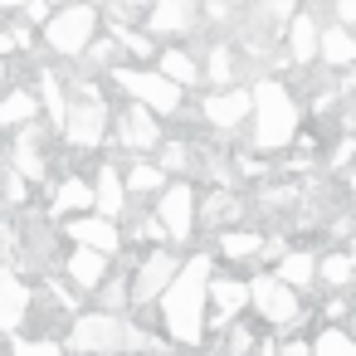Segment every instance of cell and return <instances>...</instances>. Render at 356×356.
I'll use <instances>...</instances> for the list:
<instances>
[{"mask_svg":"<svg viewBox=\"0 0 356 356\" xmlns=\"http://www.w3.org/2000/svg\"><path fill=\"white\" fill-rule=\"evenodd\" d=\"M93 30H98V15H93L88 6H69V10H59V15L49 20L44 40H49V49H59V54H83V49L93 44Z\"/></svg>","mask_w":356,"mask_h":356,"instance_id":"277c9868","label":"cell"},{"mask_svg":"<svg viewBox=\"0 0 356 356\" xmlns=\"http://www.w3.org/2000/svg\"><path fill=\"white\" fill-rule=\"evenodd\" d=\"M127 186L132 191H161V166H132Z\"/></svg>","mask_w":356,"mask_h":356,"instance_id":"f1b7e54d","label":"cell"},{"mask_svg":"<svg viewBox=\"0 0 356 356\" xmlns=\"http://www.w3.org/2000/svg\"><path fill=\"white\" fill-rule=\"evenodd\" d=\"M191 220H195V191L191 186H171L156 200V225L171 239H191Z\"/></svg>","mask_w":356,"mask_h":356,"instance_id":"ba28073f","label":"cell"},{"mask_svg":"<svg viewBox=\"0 0 356 356\" xmlns=\"http://www.w3.org/2000/svg\"><path fill=\"white\" fill-rule=\"evenodd\" d=\"M351 93H356V79H351Z\"/></svg>","mask_w":356,"mask_h":356,"instance_id":"7bdbcfd3","label":"cell"},{"mask_svg":"<svg viewBox=\"0 0 356 356\" xmlns=\"http://www.w3.org/2000/svg\"><path fill=\"white\" fill-rule=\"evenodd\" d=\"M103 132H108V108L98 103V88H88V83L79 79V108L69 113L64 137H69L74 147H98Z\"/></svg>","mask_w":356,"mask_h":356,"instance_id":"8992f818","label":"cell"},{"mask_svg":"<svg viewBox=\"0 0 356 356\" xmlns=\"http://www.w3.org/2000/svg\"><path fill=\"white\" fill-rule=\"evenodd\" d=\"M69 234L79 239V249H93V254H113L122 244L118 229H113V220H74Z\"/></svg>","mask_w":356,"mask_h":356,"instance_id":"4fadbf2b","label":"cell"},{"mask_svg":"<svg viewBox=\"0 0 356 356\" xmlns=\"http://www.w3.org/2000/svg\"><path fill=\"white\" fill-rule=\"evenodd\" d=\"M113 79H118V83L137 98V108H147V113L171 118V113L181 108V88H176L171 79H161V74H147V69H118Z\"/></svg>","mask_w":356,"mask_h":356,"instance_id":"3957f363","label":"cell"},{"mask_svg":"<svg viewBox=\"0 0 356 356\" xmlns=\"http://www.w3.org/2000/svg\"><path fill=\"white\" fill-rule=\"evenodd\" d=\"M103 273H108V254H93V249H74V259H69V278L79 283V288H103Z\"/></svg>","mask_w":356,"mask_h":356,"instance_id":"5bb4252c","label":"cell"},{"mask_svg":"<svg viewBox=\"0 0 356 356\" xmlns=\"http://www.w3.org/2000/svg\"><path fill=\"white\" fill-rule=\"evenodd\" d=\"M15 171H20V176H44L40 132H20V142H15Z\"/></svg>","mask_w":356,"mask_h":356,"instance_id":"7402d4cb","label":"cell"},{"mask_svg":"<svg viewBox=\"0 0 356 356\" xmlns=\"http://www.w3.org/2000/svg\"><path fill=\"white\" fill-rule=\"evenodd\" d=\"M161 166H166V171H186V166H191V147L171 142V147L161 152Z\"/></svg>","mask_w":356,"mask_h":356,"instance_id":"4dcf8cb0","label":"cell"},{"mask_svg":"<svg viewBox=\"0 0 356 356\" xmlns=\"http://www.w3.org/2000/svg\"><path fill=\"white\" fill-rule=\"evenodd\" d=\"M103 302L118 307V302H122V283H108V288H103Z\"/></svg>","mask_w":356,"mask_h":356,"instance_id":"8d00e7d4","label":"cell"},{"mask_svg":"<svg viewBox=\"0 0 356 356\" xmlns=\"http://www.w3.org/2000/svg\"><path fill=\"white\" fill-rule=\"evenodd\" d=\"M351 191H356V166H351Z\"/></svg>","mask_w":356,"mask_h":356,"instance_id":"60d3db41","label":"cell"},{"mask_svg":"<svg viewBox=\"0 0 356 356\" xmlns=\"http://www.w3.org/2000/svg\"><path fill=\"white\" fill-rule=\"evenodd\" d=\"M161 69V79H171L176 88H191V83H200V69H195V59L191 54H181V49H161V59H156Z\"/></svg>","mask_w":356,"mask_h":356,"instance_id":"ac0fdd59","label":"cell"},{"mask_svg":"<svg viewBox=\"0 0 356 356\" xmlns=\"http://www.w3.org/2000/svg\"><path fill=\"white\" fill-rule=\"evenodd\" d=\"M40 93H44V108H49V122L64 127L69 122V103H64V88H59V74H40Z\"/></svg>","mask_w":356,"mask_h":356,"instance_id":"603a6c76","label":"cell"},{"mask_svg":"<svg viewBox=\"0 0 356 356\" xmlns=\"http://www.w3.org/2000/svg\"><path fill=\"white\" fill-rule=\"evenodd\" d=\"M229 74H234V59H229V49L220 44V49L210 54V83H225Z\"/></svg>","mask_w":356,"mask_h":356,"instance_id":"f546056e","label":"cell"},{"mask_svg":"<svg viewBox=\"0 0 356 356\" xmlns=\"http://www.w3.org/2000/svg\"><path fill=\"white\" fill-rule=\"evenodd\" d=\"M6 200H10V205H20V200H25V176H20V171H10V176H6Z\"/></svg>","mask_w":356,"mask_h":356,"instance_id":"d6a6232c","label":"cell"},{"mask_svg":"<svg viewBox=\"0 0 356 356\" xmlns=\"http://www.w3.org/2000/svg\"><path fill=\"white\" fill-rule=\"evenodd\" d=\"M210 298H215V317H220V322H229V317L249 302V288H244V283H234V278H215V283H210Z\"/></svg>","mask_w":356,"mask_h":356,"instance_id":"d6986e66","label":"cell"},{"mask_svg":"<svg viewBox=\"0 0 356 356\" xmlns=\"http://www.w3.org/2000/svg\"><path fill=\"white\" fill-rule=\"evenodd\" d=\"M30 312V288L15 273H0V332H15Z\"/></svg>","mask_w":356,"mask_h":356,"instance_id":"7c38bea8","label":"cell"},{"mask_svg":"<svg viewBox=\"0 0 356 356\" xmlns=\"http://www.w3.org/2000/svg\"><path fill=\"white\" fill-rule=\"evenodd\" d=\"M317 44H322L317 20H312V15H298V20H293V30H288V54H293L298 64H307V59L317 54Z\"/></svg>","mask_w":356,"mask_h":356,"instance_id":"e0dca14e","label":"cell"},{"mask_svg":"<svg viewBox=\"0 0 356 356\" xmlns=\"http://www.w3.org/2000/svg\"><path fill=\"white\" fill-rule=\"evenodd\" d=\"M122 181H118V171L113 166H103V176H98V191H93V205L103 210V220H118L122 215Z\"/></svg>","mask_w":356,"mask_h":356,"instance_id":"ffe728a7","label":"cell"},{"mask_svg":"<svg viewBox=\"0 0 356 356\" xmlns=\"http://www.w3.org/2000/svg\"><path fill=\"white\" fill-rule=\"evenodd\" d=\"M293 137H298V103L288 98L283 83L264 79V83L254 88V142H259L264 152H278V147H288Z\"/></svg>","mask_w":356,"mask_h":356,"instance_id":"7a4b0ae2","label":"cell"},{"mask_svg":"<svg viewBox=\"0 0 356 356\" xmlns=\"http://www.w3.org/2000/svg\"><path fill=\"white\" fill-rule=\"evenodd\" d=\"M176 273H181V264H176L171 254H152V259L142 264L137 283H132V298H137V302H156V298L176 283Z\"/></svg>","mask_w":356,"mask_h":356,"instance_id":"9c48e42d","label":"cell"},{"mask_svg":"<svg viewBox=\"0 0 356 356\" xmlns=\"http://www.w3.org/2000/svg\"><path fill=\"white\" fill-rule=\"evenodd\" d=\"M249 302H254L268 322H293V317H298V293H293L288 283H278L273 273H259V278H254Z\"/></svg>","mask_w":356,"mask_h":356,"instance_id":"52a82bcc","label":"cell"},{"mask_svg":"<svg viewBox=\"0 0 356 356\" xmlns=\"http://www.w3.org/2000/svg\"><path fill=\"white\" fill-rule=\"evenodd\" d=\"M249 341H254V337H249V332H244V327H234V332H229V351H234V356H239V351H244V346H249Z\"/></svg>","mask_w":356,"mask_h":356,"instance_id":"e575fe53","label":"cell"},{"mask_svg":"<svg viewBox=\"0 0 356 356\" xmlns=\"http://www.w3.org/2000/svg\"><path fill=\"white\" fill-rule=\"evenodd\" d=\"M317 54L327 59V64H356V35L351 30H341V25H332V30H322V44H317Z\"/></svg>","mask_w":356,"mask_h":356,"instance_id":"9a60e30c","label":"cell"},{"mask_svg":"<svg viewBox=\"0 0 356 356\" xmlns=\"http://www.w3.org/2000/svg\"><path fill=\"white\" fill-rule=\"evenodd\" d=\"M10 49H20L15 44V30H0V54H10Z\"/></svg>","mask_w":356,"mask_h":356,"instance_id":"f35d334b","label":"cell"},{"mask_svg":"<svg viewBox=\"0 0 356 356\" xmlns=\"http://www.w3.org/2000/svg\"><path fill=\"white\" fill-rule=\"evenodd\" d=\"M127 337H132V327H127L122 317H113V312H88V317L74 322V346H79V351H103V356H113V351L127 346Z\"/></svg>","mask_w":356,"mask_h":356,"instance_id":"5b68a950","label":"cell"},{"mask_svg":"<svg viewBox=\"0 0 356 356\" xmlns=\"http://www.w3.org/2000/svg\"><path fill=\"white\" fill-rule=\"evenodd\" d=\"M118 142H122V147L147 152V147H156V142H161V127H156V118H152L147 108H127V113H122V122H118Z\"/></svg>","mask_w":356,"mask_h":356,"instance_id":"8fae6325","label":"cell"},{"mask_svg":"<svg viewBox=\"0 0 356 356\" xmlns=\"http://www.w3.org/2000/svg\"><path fill=\"white\" fill-rule=\"evenodd\" d=\"M122 40H127V49H132V54H152V44H147L142 35H122Z\"/></svg>","mask_w":356,"mask_h":356,"instance_id":"d590c367","label":"cell"},{"mask_svg":"<svg viewBox=\"0 0 356 356\" xmlns=\"http://www.w3.org/2000/svg\"><path fill=\"white\" fill-rule=\"evenodd\" d=\"M337 20H341V30L356 25V0H341V6H337Z\"/></svg>","mask_w":356,"mask_h":356,"instance_id":"836d02e7","label":"cell"},{"mask_svg":"<svg viewBox=\"0 0 356 356\" xmlns=\"http://www.w3.org/2000/svg\"><path fill=\"white\" fill-rule=\"evenodd\" d=\"M54 210H59V215H69V210H93V186H83V181H64Z\"/></svg>","mask_w":356,"mask_h":356,"instance_id":"d4e9b609","label":"cell"},{"mask_svg":"<svg viewBox=\"0 0 356 356\" xmlns=\"http://www.w3.org/2000/svg\"><path fill=\"white\" fill-rule=\"evenodd\" d=\"M205 273H210V259L205 254L186 259L181 273H176V283L166 288V302H161L171 337L186 341V346H195L205 337V293H210V278Z\"/></svg>","mask_w":356,"mask_h":356,"instance_id":"6da1fadb","label":"cell"},{"mask_svg":"<svg viewBox=\"0 0 356 356\" xmlns=\"http://www.w3.org/2000/svg\"><path fill=\"white\" fill-rule=\"evenodd\" d=\"M229 210H234V205H229V200H210V220H225V215H229Z\"/></svg>","mask_w":356,"mask_h":356,"instance_id":"74e56055","label":"cell"},{"mask_svg":"<svg viewBox=\"0 0 356 356\" xmlns=\"http://www.w3.org/2000/svg\"><path fill=\"white\" fill-rule=\"evenodd\" d=\"M191 25H195V6H186V0H161L152 10V30H161V35L191 30Z\"/></svg>","mask_w":356,"mask_h":356,"instance_id":"2e32d148","label":"cell"},{"mask_svg":"<svg viewBox=\"0 0 356 356\" xmlns=\"http://www.w3.org/2000/svg\"><path fill=\"white\" fill-rule=\"evenodd\" d=\"M312 356H356V341L341 337V332H322L317 346H312Z\"/></svg>","mask_w":356,"mask_h":356,"instance_id":"83f0119b","label":"cell"},{"mask_svg":"<svg viewBox=\"0 0 356 356\" xmlns=\"http://www.w3.org/2000/svg\"><path fill=\"white\" fill-rule=\"evenodd\" d=\"M10 356H64V351H59L54 341H20Z\"/></svg>","mask_w":356,"mask_h":356,"instance_id":"1f68e13d","label":"cell"},{"mask_svg":"<svg viewBox=\"0 0 356 356\" xmlns=\"http://www.w3.org/2000/svg\"><path fill=\"white\" fill-rule=\"evenodd\" d=\"M249 113H254V93H244V88L205 98V118H210L215 127H239V122H244Z\"/></svg>","mask_w":356,"mask_h":356,"instance_id":"30bf717a","label":"cell"},{"mask_svg":"<svg viewBox=\"0 0 356 356\" xmlns=\"http://www.w3.org/2000/svg\"><path fill=\"white\" fill-rule=\"evenodd\" d=\"M278 356H312V351H307V346H298V341H293V346H283V351H278Z\"/></svg>","mask_w":356,"mask_h":356,"instance_id":"ab89813d","label":"cell"},{"mask_svg":"<svg viewBox=\"0 0 356 356\" xmlns=\"http://www.w3.org/2000/svg\"><path fill=\"white\" fill-rule=\"evenodd\" d=\"M30 118H35V98H30V93L0 98V127H25Z\"/></svg>","mask_w":356,"mask_h":356,"instance_id":"cb8c5ba5","label":"cell"},{"mask_svg":"<svg viewBox=\"0 0 356 356\" xmlns=\"http://www.w3.org/2000/svg\"><path fill=\"white\" fill-rule=\"evenodd\" d=\"M278 283H288V288H302V283H312L317 278V259L312 254H288L283 264H278V273H273Z\"/></svg>","mask_w":356,"mask_h":356,"instance_id":"44dd1931","label":"cell"},{"mask_svg":"<svg viewBox=\"0 0 356 356\" xmlns=\"http://www.w3.org/2000/svg\"><path fill=\"white\" fill-rule=\"evenodd\" d=\"M220 249L229 259H249L254 249H264V234H254V229H225L220 234Z\"/></svg>","mask_w":356,"mask_h":356,"instance_id":"484cf974","label":"cell"},{"mask_svg":"<svg viewBox=\"0 0 356 356\" xmlns=\"http://www.w3.org/2000/svg\"><path fill=\"white\" fill-rule=\"evenodd\" d=\"M317 273H322V283L341 288V283H351V278H356V259H346V254H332V259H322V264H317Z\"/></svg>","mask_w":356,"mask_h":356,"instance_id":"4316f807","label":"cell"},{"mask_svg":"<svg viewBox=\"0 0 356 356\" xmlns=\"http://www.w3.org/2000/svg\"><path fill=\"white\" fill-rule=\"evenodd\" d=\"M0 83H6V69H0Z\"/></svg>","mask_w":356,"mask_h":356,"instance_id":"b9f144b4","label":"cell"}]
</instances>
